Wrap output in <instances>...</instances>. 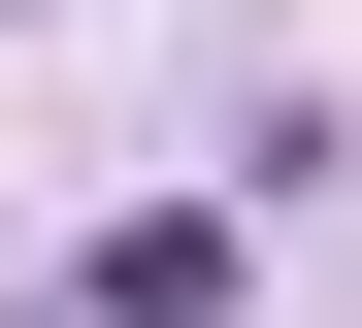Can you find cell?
Wrapping results in <instances>:
<instances>
[{
  "instance_id": "6da1fadb",
  "label": "cell",
  "mask_w": 362,
  "mask_h": 328,
  "mask_svg": "<svg viewBox=\"0 0 362 328\" xmlns=\"http://www.w3.org/2000/svg\"><path fill=\"white\" fill-rule=\"evenodd\" d=\"M230 296H264L230 197H132V230H99V328H230Z\"/></svg>"
}]
</instances>
